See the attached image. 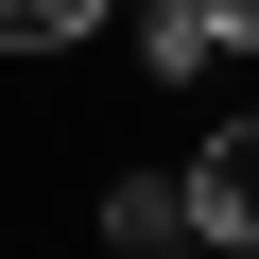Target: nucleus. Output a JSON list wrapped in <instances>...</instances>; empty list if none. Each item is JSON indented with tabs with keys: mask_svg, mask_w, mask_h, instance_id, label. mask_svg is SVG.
Segmentation results:
<instances>
[{
	"mask_svg": "<svg viewBox=\"0 0 259 259\" xmlns=\"http://www.w3.org/2000/svg\"><path fill=\"white\" fill-rule=\"evenodd\" d=\"M121 18V0H0V69H52V52H87Z\"/></svg>",
	"mask_w": 259,
	"mask_h": 259,
	"instance_id": "3",
	"label": "nucleus"
},
{
	"mask_svg": "<svg viewBox=\"0 0 259 259\" xmlns=\"http://www.w3.org/2000/svg\"><path fill=\"white\" fill-rule=\"evenodd\" d=\"M87 225H104L121 259H173V242H190V190H173V156H121V173L87 190Z\"/></svg>",
	"mask_w": 259,
	"mask_h": 259,
	"instance_id": "2",
	"label": "nucleus"
},
{
	"mask_svg": "<svg viewBox=\"0 0 259 259\" xmlns=\"http://www.w3.org/2000/svg\"><path fill=\"white\" fill-rule=\"evenodd\" d=\"M190 18H207V52H225V69H259V0H190Z\"/></svg>",
	"mask_w": 259,
	"mask_h": 259,
	"instance_id": "4",
	"label": "nucleus"
},
{
	"mask_svg": "<svg viewBox=\"0 0 259 259\" xmlns=\"http://www.w3.org/2000/svg\"><path fill=\"white\" fill-rule=\"evenodd\" d=\"M173 190H190V242L259 259V121H207V156H173Z\"/></svg>",
	"mask_w": 259,
	"mask_h": 259,
	"instance_id": "1",
	"label": "nucleus"
}]
</instances>
